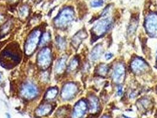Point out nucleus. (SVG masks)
<instances>
[{
  "instance_id": "nucleus-15",
  "label": "nucleus",
  "mask_w": 157,
  "mask_h": 118,
  "mask_svg": "<svg viewBox=\"0 0 157 118\" xmlns=\"http://www.w3.org/2000/svg\"><path fill=\"white\" fill-rule=\"evenodd\" d=\"M66 57H62L60 58L56 64L55 70L57 73H62L66 67Z\"/></svg>"
},
{
  "instance_id": "nucleus-8",
  "label": "nucleus",
  "mask_w": 157,
  "mask_h": 118,
  "mask_svg": "<svg viewBox=\"0 0 157 118\" xmlns=\"http://www.w3.org/2000/svg\"><path fill=\"white\" fill-rule=\"evenodd\" d=\"M78 90V88L76 84L73 83H66L63 86L62 90V98L65 101L70 100L73 97H74V96L77 93Z\"/></svg>"
},
{
  "instance_id": "nucleus-9",
  "label": "nucleus",
  "mask_w": 157,
  "mask_h": 118,
  "mask_svg": "<svg viewBox=\"0 0 157 118\" xmlns=\"http://www.w3.org/2000/svg\"><path fill=\"white\" fill-rule=\"evenodd\" d=\"M125 76V68L124 64L121 63H118L114 67L112 78L114 82L117 84L122 83Z\"/></svg>"
},
{
  "instance_id": "nucleus-18",
  "label": "nucleus",
  "mask_w": 157,
  "mask_h": 118,
  "mask_svg": "<svg viewBox=\"0 0 157 118\" xmlns=\"http://www.w3.org/2000/svg\"><path fill=\"white\" fill-rule=\"evenodd\" d=\"M50 39H51V36H50V34L49 32H46L44 33L43 34V36H41V38L40 41V45H41V46L44 45L45 44H46L50 41Z\"/></svg>"
},
{
  "instance_id": "nucleus-27",
  "label": "nucleus",
  "mask_w": 157,
  "mask_h": 118,
  "mask_svg": "<svg viewBox=\"0 0 157 118\" xmlns=\"http://www.w3.org/2000/svg\"><path fill=\"white\" fill-rule=\"evenodd\" d=\"M2 79V76H1V74H0V80Z\"/></svg>"
},
{
  "instance_id": "nucleus-2",
  "label": "nucleus",
  "mask_w": 157,
  "mask_h": 118,
  "mask_svg": "<svg viewBox=\"0 0 157 118\" xmlns=\"http://www.w3.org/2000/svg\"><path fill=\"white\" fill-rule=\"evenodd\" d=\"M41 32L39 30H36L32 32L29 36L25 44V53L27 55H32L36 51L38 44L40 41Z\"/></svg>"
},
{
  "instance_id": "nucleus-16",
  "label": "nucleus",
  "mask_w": 157,
  "mask_h": 118,
  "mask_svg": "<svg viewBox=\"0 0 157 118\" xmlns=\"http://www.w3.org/2000/svg\"><path fill=\"white\" fill-rule=\"evenodd\" d=\"M58 93V90L56 88L50 89L46 94V99L47 100H52L55 99Z\"/></svg>"
},
{
  "instance_id": "nucleus-17",
  "label": "nucleus",
  "mask_w": 157,
  "mask_h": 118,
  "mask_svg": "<svg viewBox=\"0 0 157 118\" xmlns=\"http://www.w3.org/2000/svg\"><path fill=\"white\" fill-rule=\"evenodd\" d=\"M108 71V66L106 64H103L101 65H99L97 69L98 74H99L100 76H105L107 74Z\"/></svg>"
},
{
  "instance_id": "nucleus-28",
  "label": "nucleus",
  "mask_w": 157,
  "mask_h": 118,
  "mask_svg": "<svg viewBox=\"0 0 157 118\" xmlns=\"http://www.w3.org/2000/svg\"></svg>"
},
{
  "instance_id": "nucleus-6",
  "label": "nucleus",
  "mask_w": 157,
  "mask_h": 118,
  "mask_svg": "<svg viewBox=\"0 0 157 118\" xmlns=\"http://www.w3.org/2000/svg\"><path fill=\"white\" fill-rule=\"evenodd\" d=\"M145 26L147 32L152 37H157V14H151L145 19Z\"/></svg>"
},
{
  "instance_id": "nucleus-19",
  "label": "nucleus",
  "mask_w": 157,
  "mask_h": 118,
  "mask_svg": "<svg viewBox=\"0 0 157 118\" xmlns=\"http://www.w3.org/2000/svg\"><path fill=\"white\" fill-rule=\"evenodd\" d=\"M109 0H92L91 2V6L93 7H99L102 6L105 2Z\"/></svg>"
},
{
  "instance_id": "nucleus-1",
  "label": "nucleus",
  "mask_w": 157,
  "mask_h": 118,
  "mask_svg": "<svg viewBox=\"0 0 157 118\" xmlns=\"http://www.w3.org/2000/svg\"><path fill=\"white\" fill-rule=\"evenodd\" d=\"M74 16V11L71 8L69 7L64 8L55 18L56 27L59 28L66 27L73 21Z\"/></svg>"
},
{
  "instance_id": "nucleus-25",
  "label": "nucleus",
  "mask_w": 157,
  "mask_h": 118,
  "mask_svg": "<svg viewBox=\"0 0 157 118\" xmlns=\"http://www.w3.org/2000/svg\"><path fill=\"white\" fill-rule=\"evenodd\" d=\"M6 115H7V118H11L10 114H8V113H6Z\"/></svg>"
},
{
  "instance_id": "nucleus-3",
  "label": "nucleus",
  "mask_w": 157,
  "mask_h": 118,
  "mask_svg": "<svg viewBox=\"0 0 157 118\" xmlns=\"http://www.w3.org/2000/svg\"><path fill=\"white\" fill-rule=\"evenodd\" d=\"M20 55L19 53L16 50H14L12 48H7L2 53L1 62L3 61L4 63L1 64H4V67H7V65L8 68H9V64H12V67H13L19 62L20 60Z\"/></svg>"
},
{
  "instance_id": "nucleus-12",
  "label": "nucleus",
  "mask_w": 157,
  "mask_h": 118,
  "mask_svg": "<svg viewBox=\"0 0 157 118\" xmlns=\"http://www.w3.org/2000/svg\"><path fill=\"white\" fill-rule=\"evenodd\" d=\"M89 111L92 114L97 113L100 109V103L98 99L94 95H90L89 97Z\"/></svg>"
},
{
  "instance_id": "nucleus-26",
  "label": "nucleus",
  "mask_w": 157,
  "mask_h": 118,
  "mask_svg": "<svg viewBox=\"0 0 157 118\" xmlns=\"http://www.w3.org/2000/svg\"><path fill=\"white\" fill-rule=\"evenodd\" d=\"M101 118H110L109 116H103V117H102Z\"/></svg>"
},
{
  "instance_id": "nucleus-22",
  "label": "nucleus",
  "mask_w": 157,
  "mask_h": 118,
  "mask_svg": "<svg viewBox=\"0 0 157 118\" xmlns=\"http://www.w3.org/2000/svg\"><path fill=\"white\" fill-rule=\"evenodd\" d=\"M57 44L60 49H64L66 47V42L62 37L57 38Z\"/></svg>"
},
{
  "instance_id": "nucleus-5",
  "label": "nucleus",
  "mask_w": 157,
  "mask_h": 118,
  "mask_svg": "<svg viewBox=\"0 0 157 118\" xmlns=\"http://www.w3.org/2000/svg\"><path fill=\"white\" fill-rule=\"evenodd\" d=\"M51 62V50L49 48L46 47L42 49L37 55V64L41 69H46L50 66Z\"/></svg>"
},
{
  "instance_id": "nucleus-10",
  "label": "nucleus",
  "mask_w": 157,
  "mask_h": 118,
  "mask_svg": "<svg viewBox=\"0 0 157 118\" xmlns=\"http://www.w3.org/2000/svg\"><path fill=\"white\" fill-rule=\"evenodd\" d=\"M87 105L84 100H80L76 104L73 112L72 118H81L86 113Z\"/></svg>"
},
{
  "instance_id": "nucleus-13",
  "label": "nucleus",
  "mask_w": 157,
  "mask_h": 118,
  "mask_svg": "<svg viewBox=\"0 0 157 118\" xmlns=\"http://www.w3.org/2000/svg\"><path fill=\"white\" fill-rule=\"evenodd\" d=\"M52 110V106L50 104L45 103L39 106L36 111V115L37 116H44L50 113Z\"/></svg>"
},
{
  "instance_id": "nucleus-23",
  "label": "nucleus",
  "mask_w": 157,
  "mask_h": 118,
  "mask_svg": "<svg viewBox=\"0 0 157 118\" xmlns=\"http://www.w3.org/2000/svg\"><path fill=\"white\" fill-rule=\"evenodd\" d=\"M112 54L110 53H107L105 55V57L106 58V60H109L112 57Z\"/></svg>"
},
{
  "instance_id": "nucleus-24",
  "label": "nucleus",
  "mask_w": 157,
  "mask_h": 118,
  "mask_svg": "<svg viewBox=\"0 0 157 118\" xmlns=\"http://www.w3.org/2000/svg\"><path fill=\"white\" fill-rule=\"evenodd\" d=\"M117 94H118V96H121L122 94V87H119Z\"/></svg>"
},
{
  "instance_id": "nucleus-20",
  "label": "nucleus",
  "mask_w": 157,
  "mask_h": 118,
  "mask_svg": "<svg viewBox=\"0 0 157 118\" xmlns=\"http://www.w3.org/2000/svg\"><path fill=\"white\" fill-rule=\"evenodd\" d=\"M78 65V60L76 59L72 60L71 61L70 64H69V70L73 71L75 70Z\"/></svg>"
},
{
  "instance_id": "nucleus-11",
  "label": "nucleus",
  "mask_w": 157,
  "mask_h": 118,
  "mask_svg": "<svg viewBox=\"0 0 157 118\" xmlns=\"http://www.w3.org/2000/svg\"><path fill=\"white\" fill-rule=\"evenodd\" d=\"M131 69L135 73H141L147 68V64L141 59H135L131 64Z\"/></svg>"
},
{
  "instance_id": "nucleus-29",
  "label": "nucleus",
  "mask_w": 157,
  "mask_h": 118,
  "mask_svg": "<svg viewBox=\"0 0 157 118\" xmlns=\"http://www.w3.org/2000/svg\"></svg>"
},
{
  "instance_id": "nucleus-14",
  "label": "nucleus",
  "mask_w": 157,
  "mask_h": 118,
  "mask_svg": "<svg viewBox=\"0 0 157 118\" xmlns=\"http://www.w3.org/2000/svg\"><path fill=\"white\" fill-rule=\"evenodd\" d=\"M103 53V47L101 45H98L94 47L92 51L90 57L92 60H98L101 56L102 55Z\"/></svg>"
},
{
  "instance_id": "nucleus-21",
  "label": "nucleus",
  "mask_w": 157,
  "mask_h": 118,
  "mask_svg": "<svg viewBox=\"0 0 157 118\" xmlns=\"http://www.w3.org/2000/svg\"><path fill=\"white\" fill-rule=\"evenodd\" d=\"M29 13V8L27 6H23L20 9L19 11V14L21 17H25L28 15Z\"/></svg>"
},
{
  "instance_id": "nucleus-4",
  "label": "nucleus",
  "mask_w": 157,
  "mask_h": 118,
  "mask_svg": "<svg viewBox=\"0 0 157 118\" xmlns=\"http://www.w3.org/2000/svg\"><path fill=\"white\" fill-rule=\"evenodd\" d=\"M112 20L109 17L103 18L94 24L92 32L95 37H99L103 36L110 29L112 24Z\"/></svg>"
},
{
  "instance_id": "nucleus-7",
  "label": "nucleus",
  "mask_w": 157,
  "mask_h": 118,
  "mask_svg": "<svg viewBox=\"0 0 157 118\" xmlns=\"http://www.w3.org/2000/svg\"><path fill=\"white\" fill-rule=\"evenodd\" d=\"M21 94L25 99H32L37 96L38 90L34 84L31 82H27L24 83L21 87Z\"/></svg>"
}]
</instances>
